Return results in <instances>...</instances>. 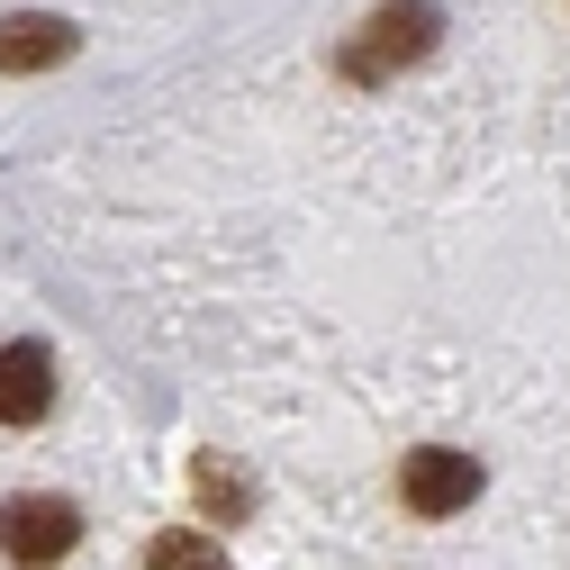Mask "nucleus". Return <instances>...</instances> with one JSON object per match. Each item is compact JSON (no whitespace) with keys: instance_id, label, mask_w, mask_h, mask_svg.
Returning <instances> with one entry per match:
<instances>
[{"instance_id":"4","label":"nucleus","mask_w":570,"mask_h":570,"mask_svg":"<svg viewBox=\"0 0 570 570\" xmlns=\"http://www.w3.org/2000/svg\"><path fill=\"white\" fill-rule=\"evenodd\" d=\"M55 407V353L46 344H0V425H37Z\"/></svg>"},{"instance_id":"3","label":"nucleus","mask_w":570,"mask_h":570,"mask_svg":"<svg viewBox=\"0 0 570 570\" xmlns=\"http://www.w3.org/2000/svg\"><path fill=\"white\" fill-rule=\"evenodd\" d=\"M399 498H407L416 517H462L471 498H480V462L453 453V444H425V453L399 462Z\"/></svg>"},{"instance_id":"6","label":"nucleus","mask_w":570,"mask_h":570,"mask_svg":"<svg viewBox=\"0 0 570 570\" xmlns=\"http://www.w3.org/2000/svg\"><path fill=\"white\" fill-rule=\"evenodd\" d=\"M146 561H155V570H227V552L208 543L199 525H173V534H155V543H146Z\"/></svg>"},{"instance_id":"2","label":"nucleus","mask_w":570,"mask_h":570,"mask_svg":"<svg viewBox=\"0 0 570 570\" xmlns=\"http://www.w3.org/2000/svg\"><path fill=\"white\" fill-rule=\"evenodd\" d=\"M73 543H82V508L73 498H10V508H0V552H10L19 570H55Z\"/></svg>"},{"instance_id":"7","label":"nucleus","mask_w":570,"mask_h":570,"mask_svg":"<svg viewBox=\"0 0 570 570\" xmlns=\"http://www.w3.org/2000/svg\"><path fill=\"white\" fill-rule=\"evenodd\" d=\"M199 508H208V517H218V525L254 508V489H245V480L227 471V453H199Z\"/></svg>"},{"instance_id":"5","label":"nucleus","mask_w":570,"mask_h":570,"mask_svg":"<svg viewBox=\"0 0 570 570\" xmlns=\"http://www.w3.org/2000/svg\"><path fill=\"white\" fill-rule=\"evenodd\" d=\"M73 19H46V10H19V19H0V73H55L63 55H73Z\"/></svg>"},{"instance_id":"1","label":"nucleus","mask_w":570,"mask_h":570,"mask_svg":"<svg viewBox=\"0 0 570 570\" xmlns=\"http://www.w3.org/2000/svg\"><path fill=\"white\" fill-rule=\"evenodd\" d=\"M425 55H435V10H425V0H390V10H372L363 37L335 55V73L344 82H390V73H407Z\"/></svg>"}]
</instances>
